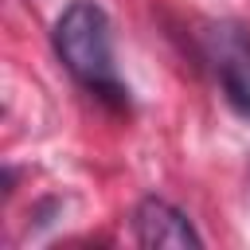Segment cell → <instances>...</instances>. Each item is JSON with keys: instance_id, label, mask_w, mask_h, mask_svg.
Returning a JSON list of instances; mask_svg holds the SVG:
<instances>
[{"instance_id": "3", "label": "cell", "mask_w": 250, "mask_h": 250, "mask_svg": "<svg viewBox=\"0 0 250 250\" xmlns=\"http://www.w3.org/2000/svg\"><path fill=\"white\" fill-rule=\"evenodd\" d=\"M133 238L137 246H203L195 223L168 199L145 195L133 211Z\"/></svg>"}, {"instance_id": "1", "label": "cell", "mask_w": 250, "mask_h": 250, "mask_svg": "<svg viewBox=\"0 0 250 250\" xmlns=\"http://www.w3.org/2000/svg\"><path fill=\"white\" fill-rule=\"evenodd\" d=\"M51 43L59 62L82 90L113 109L129 105V90L113 66V23L98 0H70L51 27Z\"/></svg>"}, {"instance_id": "2", "label": "cell", "mask_w": 250, "mask_h": 250, "mask_svg": "<svg viewBox=\"0 0 250 250\" xmlns=\"http://www.w3.org/2000/svg\"><path fill=\"white\" fill-rule=\"evenodd\" d=\"M211 62H215V78H219L227 105L238 117H250V43H246V35H238L234 27H219L211 35Z\"/></svg>"}]
</instances>
